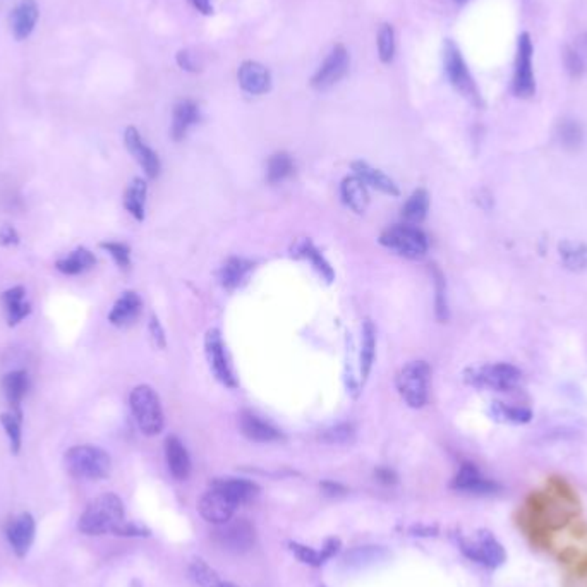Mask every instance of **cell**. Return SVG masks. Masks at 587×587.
Wrapping results in <instances>:
<instances>
[{
	"mask_svg": "<svg viewBox=\"0 0 587 587\" xmlns=\"http://www.w3.org/2000/svg\"><path fill=\"white\" fill-rule=\"evenodd\" d=\"M77 529L86 536L117 535V536H148L147 531L125 520L123 500L114 493L95 498L79 517Z\"/></svg>",
	"mask_w": 587,
	"mask_h": 587,
	"instance_id": "1",
	"label": "cell"
},
{
	"mask_svg": "<svg viewBox=\"0 0 587 587\" xmlns=\"http://www.w3.org/2000/svg\"><path fill=\"white\" fill-rule=\"evenodd\" d=\"M66 469L79 479H105L112 470L110 455L95 445H76L64 455Z\"/></svg>",
	"mask_w": 587,
	"mask_h": 587,
	"instance_id": "2",
	"label": "cell"
},
{
	"mask_svg": "<svg viewBox=\"0 0 587 587\" xmlns=\"http://www.w3.org/2000/svg\"><path fill=\"white\" fill-rule=\"evenodd\" d=\"M520 369L509 363L469 367L464 373L465 383L479 390L512 391L520 383Z\"/></svg>",
	"mask_w": 587,
	"mask_h": 587,
	"instance_id": "3",
	"label": "cell"
},
{
	"mask_svg": "<svg viewBox=\"0 0 587 587\" xmlns=\"http://www.w3.org/2000/svg\"><path fill=\"white\" fill-rule=\"evenodd\" d=\"M443 66H445V73L450 81V84L455 88L457 93H461L465 100H469L472 105L481 107L483 105V98H481V92L472 77V74L467 68L464 55L461 49L452 42L446 40L445 47H443Z\"/></svg>",
	"mask_w": 587,
	"mask_h": 587,
	"instance_id": "4",
	"label": "cell"
},
{
	"mask_svg": "<svg viewBox=\"0 0 587 587\" xmlns=\"http://www.w3.org/2000/svg\"><path fill=\"white\" fill-rule=\"evenodd\" d=\"M512 93L520 100H529L536 95V73H535V45L527 31H522L517 38L515 49Z\"/></svg>",
	"mask_w": 587,
	"mask_h": 587,
	"instance_id": "5",
	"label": "cell"
},
{
	"mask_svg": "<svg viewBox=\"0 0 587 587\" xmlns=\"http://www.w3.org/2000/svg\"><path fill=\"white\" fill-rule=\"evenodd\" d=\"M129 404L133 416L145 435L155 437L164 430V411H162L160 397L151 387L148 385L136 387L131 391Z\"/></svg>",
	"mask_w": 587,
	"mask_h": 587,
	"instance_id": "6",
	"label": "cell"
},
{
	"mask_svg": "<svg viewBox=\"0 0 587 587\" xmlns=\"http://www.w3.org/2000/svg\"><path fill=\"white\" fill-rule=\"evenodd\" d=\"M431 369L426 361H411L397 374V389L406 404L413 409H421L428 402Z\"/></svg>",
	"mask_w": 587,
	"mask_h": 587,
	"instance_id": "7",
	"label": "cell"
},
{
	"mask_svg": "<svg viewBox=\"0 0 587 587\" xmlns=\"http://www.w3.org/2000/svg\"><path fill=\"white\" fill-rule=\"evenodd\" d=\"M380 243L397 253L398 256L409 258V260H421L428 253V239L422 230H419L416 225H393L389 227L382 237Z\"/></svg>",
	"mask_w": 587,
	"mask_h": 587,
	"instance_id": "8",
	"label": "cell"
},
{
	"mask_svg": "<svg viewBox=\"0 0 587 587\" xmlns=\"http://www.w3.org/2000/svg\"><path fill=\"white\" fill-rule=\"evenodd\" d=\"M215 543L230 553H245L254 546L256 529L247 519H230L213 533Z\"/></svg>",
	"mask_w": 587,
	"mask_h": 587,
	"instance_id": "9",
	"label": "cell"
},
{
	"mask_svg": "<svg viewBox=\"0 0 587 587\" xmlns=\"http://www.w3.org/2000/svg\"><path fill=\"white\" fill-rule=\"evenodd\" d=\"M461 548L465 557L472 562L481 563L488 568H496L507 560V553L500 541L488 531H479L472 539H464Z\"/></svg>",
	"mask_w": 587,
	"mask_h": 587,
	"instance_id": "10",
	"label": "cell"
},
{
	"mask_svg": "<svg viewBox=\"0 0 587 587\" xmlns=\"http://www.w3.org/2000/svg\"><path fill=\"white\" fill-rule=\"evenodd\" d=\"M205 354L208 359L210 369L213 371L215 378L221 382V385L234 389L237 387L236 376L232 373V367L227 358V350L221 341V332L217 328H212L205 335Z\"/></svg>",
	"mask_w": 587,
	"mask_h": 587,
	"instance_id": "11",
	"label": "cell"
},
{
	"mask_svg": "<svg viewBox=\"0 0 587 587\" xmlns=\"http://www.w3.org/2000/svg\"><path fill=\"white\" fill-rule=\"evenodd\" d=\"M349 52L343 45H335L326 55L325 62L319 66L318 71L311 79V86L318 92H325L332 86H335L343 76L349 71Z\"/></svg>",
	"mask_w": 587,
	"mask_h": 587,
	"instance_id": "12",
	"label": "cell"
},
{
	"mask_svg": "<svg viewBox=\"0 0 587 587\" xmlns=\"http://www.w3.org/2000/svg\"><path fill=\"white\" fill-rule=\"evenodd\" d=\"M236 507H237V503L230 496H227L223 491L213 488V486L208 493H205L201 496L199 505H197L199 514L203 515V519L212 524H217V526L230 520L236 512Z\"/></svg>",
	"mask_w": 587,
	"mask_h": 587,
	"instance_id": "13",
	"label": "cell"
},
{
	"mask_svg": "<svg viewBox=\"0 0 587 587\" xmlns=\"http://www.w3.org/2000/svg\"><path fill=\"white\" fill-rule=\"evenodd\" d=\"M35 533H36V524L35 519L31 514H20L16 515L14 519L9 520V524L5 526V538L9 541L12 551L23 559L28 555L33 539H35Z\"/></svg>",
	"mask_w": 587,
	"mask_h": 587,
	"instance_id": "14",
	"label": "cell"
},
{
	"mask_svg": "<svg viewBox=\"0 0 587 587\" xmlns=\"http://www.w3.org/2000/svg\"><path fill=\"white\" fill-rule=\"evenodd\" d=\"M452 488L470 495H493L498 493L502 486L496 481L483 476V472L476 465L465 462L454 478Z\"/></svg>",
	"mask_w": 587,
	"mask_h": 587,
	"instance_id": "15",
	"label": "cell"
},
{
	"mask_svg": "<svg viewBox=\"0 0 587 587\" xmlns=\"http://www.w3.org/2000/svg\"><path fill=\"white\" fill-rule=\"evenodd\" d=\"M124 143H125V148L129 149V153L136 158V162L143 167V171L149 179L158 177V173H160V158L151 148L148 147L136 127L131 125V127L125 129Z\"/></svg>",
	"mask_w": 587,
	"mask_h": 587,
	"instance_id": "16",
	"label": "cell"
},
{
	"mask_svg": "<svg viewBox=\"0 0 587 587\" xmlns=\"http://www.w3.org/2000/svg\"><path fill=\"white\" fill-rule=\"evenodd\" d=\"M239 84L249 95H263L271 88L269 71L260 62L245 60L239 68Z\"/></svg>",
	"mask_w": 587,
	"mask_h": 587,
	"instance_id": "17",
	"label": "cell"
},
{
	"mask_svg": "<svg viewBox=\"0 0 587 587\" xmlns=\"http://www.w3.org/2000/svg\"><path fill=\"white\" fill-rule=\"evenodd\" d=\"M40 18V7L36 0H23L16 5V9L11 14V26L16 40H26Z\"/></svg>",
	"mask_w": 587,
	"mask_h": 587,
	"instance_id": "18",
	"label": "cell"
},
{
	"mask_svg": "<svg viewBox=\"0 0 587 587\" xmlns=\"http://www.w3.org/2000/svg\"><path fill=\"white\" fill-rule=\"evenodd\" d=\"M141 308H143V301H141L140 294L134 293V291L123 293V295L112 306V310L109 313V321L116 326H127L140 317Z\"/></svg>",
	"mask_w": 587,
	"mask_h": 587,
	"instance_id": "19",
	"label": "cell"
},
{
	"mask_svg": "<svg viewBox=\"0 0 587 587\" xmlns=\"http://www.w3.org/2000/svg\"><path fill=\"white\" fill-rule=\"evenodd\" d=\"M352 171L356 173V177H359L366 186H371V188L382 191L383 195H400V191H398L397 184L393 182V179H390L385 172L371 167L366 162H363V160L352 162Z\"/></svg>",
	"mask_w": 587,
	"mask_h": 587,
	"instance_id": "20",
	"label": "cell"
},
{
	"mask_svg": "<svg viewBox=\"0 0 587 587\" xmlns=\"http://www.w3.org/2000/svg\"><path fill=\"white\" fill-rule=\"evenodd\" d=\"M390 553L382 548V546H359L350 550L345 557H343V567L349 570H363L367 567H374L378 563L389 560Z\"/></svg>",
	"mask_w": 587,
	"mask_h": 587,
	"instance_id": "21",
	"label": "cell"
},
{
	"mask_svg": "<svg viewBox=\"0 0 587 587\" xmlns=\"http://www.w3.org/2000/svg\"><path fill=\"white\" fill-rule=\"evenodd\" d=\"M165 457H167V465H169L172 476L179 481L188 479V476L191 472V459H189L186 446L177 437H169L165 440Z\"/></svg>",
	"mask_w": 587,
	"mask_h": 587,
	"instance_id": "22",
	"label": "cell"
},
{
	"mask_svg": "<svg viewBox=\"0 0 587 587\" xmlns=\"http://www.w3.org/2000/svg\"><path fill=\"white\" fill-rule=\"evenodd\" d=\"M199 121V107L191 100L179 101L173 109V119H172V138L175 141H181L186 138L188 131Z\"/></svg>",
	"mask_w": 587,
	"mask_h": 587,
	"instance_id": "23",
	"label": "cell"
},
{
	"mask_svg": "<svg viewBox=\"0 0 587 587\" xmlns=\"http://www.w3.org/2000/svg\"><path fill=\"white\" fill-rule=\"evenodd\" d=\"M2 302L5 308L9 326H16L31 313V304L26 301V291L23 287H12L2 294Z\"/></svg>",
	"mask_w": 587,
	"mask_h": 587,
	"instance_id": "24",
	"label": "cell"
},
{
	"mask_svg": "<svg viewBox=\"0 0 587 587\" xmlns=\"http://www.w3.org/2000/svg\"><path fill=\"white\" fill-rule=\"evenodd\" d=\"M341 196L342 201L356 213H365L367 205H369V195H367L366 184L352 175L345 177L341 184Z\"/></svg>",
	"mask_w": 587,
	"mask_h": 587,
	"instance_id": "25",
	"label": "cell"
},
{
	"mask_svg": "<svg viewBox=\"0 0 587 587\" xmlns=\"http://www.w3.org/2000/svg\"><path fill=\"white\" fill-rule=\"evenodd\" d=\"M2 390L7 398V402L12 406V411H21V402L29 390V376L28 373L20 369V371H11L4 376L2 380Z\"/></svg>",
	"mask_w": 587,
	"mask_h": 587,
	"instance_id": "26",
	"label": "cell"
},
{
	"mask_svg": "<svg viewBox=\"0 0 587 587\" xmlns=\"http://www.w3.org/2000/svg\"><path fill=\"white\" fill-rule=\"evenodd\" d=\"M147 182L141 177H134L124 195L125 210L138 221H145L147 215Z\"/></svg>",
	"mask_w": 587,
	"mask_h": 587,
	"instance_id": "27",
	"label": "cell"
},
{
	"mask_svg": "<svg viewBox=\"0 0 587 587\" xmlns=\"http://www.w3.org/2000/svg\"><path fill=\"white\" fill-rule=\"evenodd\" d=\"M95 265H97V256L86 247H77L68 256L57 260L55 269L64 275H81L93 269Z\"/></svg>",
	"mask_w": 587,
	"mask_h": 587,
	"instance_id": "28",
	"label": "cell"
},
{
	"mask_svg": "<svg viewBox=\"0 0 587 587\" xmlns=\"http://www.w3.org/2000/svg\"><path fill=\"white\" fill-rule=\"evenodd\" d=\"M241 430H243L245 438L258 441V443L280 440V437H282L277 428H273L269 422L254 414H245L241 417Z\"/></svg>",
	"mask_w": 587,
	"mask_h": 587,
	"instance_id": "29",
	"label": "cell"
},
{
	"mask_svg": "<svg viewBox=\"0 0 587 587\" xmlns=\"http://www.w3.org/2000/svg\"><path fill=\"white\" fill-rule=\"evenodd\" d=\"M213 488L221 489L227 496H230L237 505L253 500L260 488L247 481V479H236V478H225V479H217L213 483Z\"/></svg>",
	"mask_w": 587,
	"mask_h": 587,
	"instance_id": "30",
	"label": "cell"
},
{
	"mask_svg": "<svg viewBox=\"0 0 587 587\" xmlns=\"http://www.w3.org/2000/svg\"><path fill=\"white\" fill-rule=\"evenodd\" d=\"M489 416L498 422L507 424H527L533 421V411L527 407L509 406L503 402H493L489 406Z\"/></svg>",
	"mask_w": 587,
	"mask_h": 587,
	"instance_id": "31",
	"label": "cell"
},
{
	"mask_svg": "<svg viewBox=\"0 0 587 587\" xmlns=\"http://www.w3.org/2000/svg\"><path fill=\"white\" fill-rule=\"evenodd\" d=\"M430 210V195L426 189H416L402 208V217L406 223L417 225L426 219Z\"/></svg>",
	"mask_w": 587,
	"mask_h": 587,
	"instance_id": "32",
	"label": "cell"
},
{
	"mask_svg": "<svg viewBox=\"0 0 587 587\" xmlns=\"http://www.w3.org/2000/svg\"><path fill=\"white\" fill-rule=\"evenodd\" d=\"M559 254L562 265L570 271H583L587 269V245L574 241H563L559 245Z\"/></svg>",
	"mask_w": 587,
	"mask_h": 587,
	"instance_id": "33",
	"label": "cell"
},
{
	"mask_svg": "<svg viewBox=\"0 0 587 587\" xmlns=\"http://www.w3.org/2000/svg\"><path fill=\"white\" fill-rule=\"evenodd\" d=\"M376 354V328L371 319H366L363 325V339H361V376L366 382L371 367L374 363Z\"/></svg>",
	"mask_w": 587,
	"mask_h": 587,
	"instance_id": "34",
	"label": "cell"
},
{
	"mask_svg": "<svg viewBox=\"0 0 587 587\" xmlns=\"http://www.w3.org/2000/svg\"><path fill=\"white\" fill-rule=\"evenodd\" d=\"M0 422L11 443V452L18 455L23 446V413L21 411L4 413L0 416Z\"/></svg>",
	"mask_w": 587,
	"mask_h": 587,
	"instance_id": "35",
	"label": "cell"
},
{
	"mask_svg": "<svg viewBox=\"0 0 587 587\" xmlns=\"http://www.w3.org/2000/svg\"><path fill=\"white\" fill-rule=\"evenodd\" d=\"M294 251H295L297 256H302V258L310 260L311 265L317 269V271H318L319 275H321L326 282H332V280H334V277H335L334 269L330 267V263L325 260V256L319 253L318 249L313 245L311 241H308V239L301 241L299 245L294 247Z\"/></svg>",
	"mask_w": 587,
	"mask_h": 587,
	"instance_id": "36",
	"label": "cell"
},
{
	"mask_svg": "<svg viewBox=\"0 0 587 587\" xmlns=\"http://www.w3.org/2000/svg\"><path fill=\"white\" fill-rule=\"evenodd\" d=\"M249 261H245V258H230L225 261V265L221 267V282L225 289H236L243 280H245V273L249 269Z\"/></svg>",
	"mask_w": 587,
	"mask_h": 587,
	"instance_id": "37",
	"label": "cell"
},
{
	"mask_svg": "<svg viewBox=\"0 0 587 587\" xmlns=\"http://www.w3.org/2000/svg\"><path fill=\"white\" fill-rule=\"evenodd\" d=\"M293 171V158L287 153H277L269 160L267 179H269V184H277V182H282L284 179H287Z\"/></svg>",
	"mask_w": 587,
	"mask_h": 587,
	"instance_id": "38",
	"label": "cell"
},
{
	"mask_svg": "<svg viewBox=\"0 0 587 587\" xmlns=\"http://www.w3.org/2000/svg\"><path fill=\"white\" fill-rule=\"evenodd\" d=\"M189 574H191V579L195 581L196 586L221 587V579L215 574V570H212L206 563L201 562V560H195L191 563Z\"/></svg>",
	"mask_w": 587,
	"mask_h": 587,
	"instance_id": "39",
	"label": "cell"
},
{
	"mask_svg": "<svg viewBox=\"0 0 587 587\" xmlns=\"http://www.w3.org/2000/svg\"><path fill=\"white\" fill-rule=\"evenodd\" d=\"M583 127L574 119H563L559 125V138L563 147L577 148L583 143Z\"/></svg>",
	"mask_w": 587,
	"mask_h": 587,
	"instance_id": "40",
	"label": "cell"
},
{
	"mask_svg": "<svg viewBox=\"0 0 587 587\" xmlns=\"http://www.w3.org/2000/svg\"><path fill=\"white\" fill-rule=\"evenodd\" d=\"M378 53L385 64L391 62L395 55V31L391 25H383L378 31Z\"/></svg>",
	"mask_w": 587,
	"mask_h": 587,
	"instance_id": "41",
	"label": "cell"
},
{
	"mask_svg": "<svg viewBox=\"0 0 587 587\" xmlns=\"http://www.w3.org/2000/svg\"><path fill=\"white\" fill-rule=\"evenodd\" d=\"M433 278H435V310H437V318L440 321L448 319V302H446V284L438 269H433Z\"/></svg>",
	"mask_w": 587,
	"mask_h": 587,
	"instance_id": "42",
	"label": "cell"
},
{
	"mask_svg": "<svg viewBox=\"0 0 587 587\" xmlns=\"http://www.w3.org/2000/svg\"><path fill=\"white\" fill-rule=\"evenodd\" d=\"M100 247L107 254H110L121 269H127L131 267V249L127 245L123 243H116V241H105L100 245Z\"/></svg>",
	"mask_w": 587,
	"mask_h": 587,
	"instance_id": "43",
	"label": "cell"
},
{
	"mask_svg": "<svg viewBox=\"0 0 587 587\" xmlns=\"http://www.w3.org/2000/svg\"><path fill=\"white\" fill-rule=\"evenodd\" d=\"M563 64H565L567 73L570 74L572 77H575V79L587 73L584 60L581 59V55L575 50L572 49V45L565 47V52H563Z\"/></svg>",
	"mask_w": 587,
	"mask_h": 587,
	"instance_id": "44",
	"label": "cell"
},
{
	"mask_svg": "<svg viewBox=\"0 0 587 587\" xmlns=\"http://www.w3.org/2000/svg\"><path fill=\"white\" fill-rule=\"evenodd\" d=\"M321 440L330 443V445H343L354 440V430L350 424H339L335 428L326 430L321 435Z\"/></svg>",
	"mask_w": 587,
	"mask_h": 587,
	"instance_id": "45",
	"label": "cell"
},
{
	"mask_svg": "<svg viewBox=\"0 0 587 587\" xmlns=\"http://www.w3.org/2000/svg\"><path fill=\"white\" fill-rule=\"evenodd\" d=\"M291 550L295 553V557L301 560V562L308 563V565H313V567H319L321 563L325 562L323 555L310 548V546H302V544H297V543H293L291 544Z\"/></svg>",
	"mask_w": 587,
	"mask_h": 587,
	"instance_id": "46",
	"label": "cell"
},
{
	"mask_svg": "<svg viewBox=\"0 0 587 587\" xmlns=\"http://www.w3.org/2000/svg\"><path fill=\"white\" fill-rule=\"evenodd\" d=\"M148 330H149V335L153 339V342L157 343L160 349H164L167 345V341H165V332H164V326L162 323L158 321V318L153 315L151 319H149V325H148Z\"/></svg>",
	"mask_w": 587,
	"mask_h": 587,
	"instance_id": "47",
	"label": "cell"
},
{
	"mask_svg": "<svg viewBox=\"0 0 587 587\" xmlns=\"http://www.w3.org/2000/svg\"><path fill=\"white\" fill-rule=\"evenodd\" d=\"M0 245H20V234L12 225H4L0 229Z\"/></svg>",
	"mask_w": 587,
	"mask_h": 587,
	"instance_id": "48",
	"label": "cell"
},
{
	"mask_svg": "<svg viewBox=\"0 0 587 587\" xmlns=\"http://www.w3.org/2000/svg\"><path fill=\"white\" fill-rule=\"evenodd\" d=\"M177 62L186 71H197V64L195 62V57L188 50H182V52L177 53Z\"/></svg>",
	"mask_w": 587,
	"mask_h": 587,
	"instance_id": "49",
	"label": "cell"
},
{
	"mask_svg": "<svg viewBox=\"0 0 587 587\" xmlns=\"http://www.w3.org/2000/svg\"><path fill=\"white\" fill-rule=\"evenodd\" d=\"M572 49L575 50L581 55V59L584 60L587 68V33L577 36V40L572 44Z\"/></svg>",
	"mask_w": 587,
	"mask_h": 587,
	"instance_id": "50",
	"label": "cell"
},
{
	"mask_svg": "<svg viewBox=\"0 0 587 587\" xmlns=\"http://www.w3.org/2000/svg\"><path fill=\"white\" fill-rule=\"evenodd\" d=\"M195 4L196 9L203 14H212L213 12V7L210 4V0H191Z\"/></svg>",
	"mask_w": 587,
	"mask_h": 587,
	"instance_id": "51",
	"label": "cell"
},
{
	"mask_svg": "<svg viewBox=\"0 0 587 587\" xmlns=\"http://www.w3.org/2000/svg\"><path fill=\"white\" fill-rule=\"evenodd\" d=\"M321 486L328 495H342V493H345L342 485H337V483H323Z\"/></svg>",
	"mask_w": 587,
	"mask_h": 587,
	"instance_id": "52",
	"label": "cell"
},
{
	"mask_svg": "<svg viewBox=\"0 0 587 587\" xmlns=\"http://www.w3.org/2000/svg\"><path fill=\"white\" fill-rule=\"evenodd\" d=\"M376 476L383 481V483H387V485H390V483H395L397 481V478H395V474L391 472V470H387V469H382V470H378L376 472Z\"/></svg>",
	"mask_w": 587,
	"mask_h": 587,
	"instance_id": "53",
	"label": "cell"
},
{
	"mask_svg": "<svg viewBox=\"0 0 587 587\" xmlns=\"http://www.w3.org/2000/svg\"><path fill=\"white\" fill-rule=\"evenodd\" d=\"M221 587H237V586H234V584H229V583H225V584H221Z\"/></svg>",
	"mask_w": 587,
	"mask_h": 587,
	"instance_id": "54",
	"label": "cell"
},
{
	"mask_svg": "<svg viewBox=\"0 0 587 587\" xmlns=\"http://www.w3.org/2000/svg\"><path fill=\"white\" fill-rule=\"evenodd\" d=\"M455 2H467V0H455Z\"/></svg>",
	"mask_w": 587,
	"mask_h": 587,
	"instance_id": "55",
	"label": "cell"
}]
</instances>
